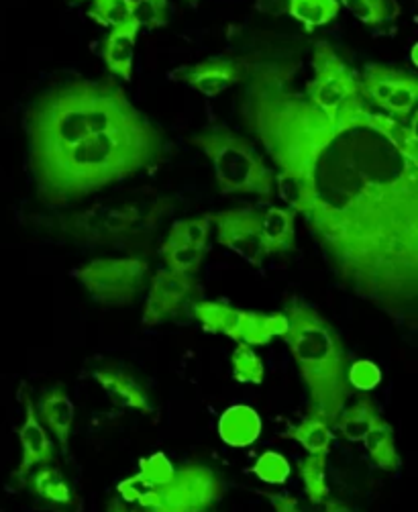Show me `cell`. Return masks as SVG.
Returning a JSON list of instances; mask_svg holds the SVG:
<instances>
[{"label": "cell", "mask_w": 418, "mask_h": 512, "mask_svg": "<svg viewBox=\"0 0 418 512\" xmlns=\"http://www.w3.org/2000/svg\"><path fill=\"white\" fill-rule=\"evenodd\" d=\"M276 512H355L341 500H310V498H296L288 494H272L264 492Z\"/></svg>", "instance_id": "obj_29"}, {"label": "cell", "mask_w": 418, "mask_h": 512, "mask_svg": "<svg viewBox=\"0 0 418 512\" xmlns=\"http://www.w3.org/2000/svg\"><path fill=\"white\" fill-rule=\"evenodd\" d=\"M300 480L304 482L306 498L310 500H323L329 498V484H327V455H308L298 464Z\"/></svg>", "instance_id": "obj_30"}, {"label": "cell", "mask_w": 418, "mask_h": 512, "mask_svg": "<svg viewBox=\"0 0 418 512\" xmlns=\"http://www.w3.org/2000/svg\"><path fill=\"white\" fill-rule=\"evenodd\" d=\"M162 160L164 139L158 127L139 115L117 129L88 133L66 156L35 174L37 192L49 207H64Z\"/></svg>", "instance_id": "obj_2"}, {"label": "cell", "mask_w": 418, "mask_h": 512, "mask_svg": "<svg viewBox=\"0 0 418 512\" xmlns=\"http://www.w3.org/2000/svg\"><path fill=\"white\" fill-rule=\"evenodd\" d=\"M192 313L204 331L225 335L237 343L243 309H235V306L219 300H200L194 302Z\"/></svg>", "instance_id": "obj_20"}, {"label": "cell", "mask_w": 418, "mask_h": 512, "mask_svg": "<svg viewBox=\"0 0 418 512\" xmlns=\"http://www.w3.org/2000/svg\"><path fill=\"white\" fill-rule=\"evenodd\" d=\"M339 5L370 27H382L398 15L396 0H339Z\"/></svg>", "instance_id": "obj_27"}, {"label": "cell", "mask_w": 418, "mask_h": 512, "mask_svg": "<svg viewBox=\"0 0 418 512\" xmlns=\"http://www.w3.org/2000/svg\"><path fill=\"white\" fill-rule=\"evenodd\" d=\"M192 145L213 162L223 194H253L259 198L274 194L276 174L245 137L227 129H208L194 135Z\"/></svg>", "instance_id": "obj_6"}, {"label": "cell", "mask_w": 418, "mask_h": 512, "mask_svg": "<svg viewBox=\"0 0 418 512\" xmlns=\"http://www.w3.org/2000/svg\"><path fill=\"white\" fill-rule=\"evenodd\" d=\"M147 219V211L139 204H123V207H104V204H100V207L62 219L60 229L76 241L104 245L127 237Z\"/></svg>", "instance_id": "obj_9"}, {"label": "cell", "mask_w": 418, "mask_h": 512, "mask_svg": "<svg viewBox=\"0 0 418 512\" xmlns=\"http://www.w3.org/2000/svg\"><path fill=\"white\" fill-rule=\"evenodd\" d=\"M213 217V225L217 229V241L237 253L241 260L251 266H261L268 258L261 241V211L243 207L223 211Z\"/></svg>", "instance_id": "obj_11"}, {"label": "cell", "mask_w": 418, "mask_h": 512, "mask_svg": "<svg viewBox=\"0 0 418 512\" xmlns=\"http://www.w3.org/2000/svg\"><path fill=\"white\" fill-rule=\"evenodd\" d=\"M288 11L292 19L312 31L337 19L341 5L339 0H290Z\"/></svg>", "instance_id": "obj_26"}, {"label": "cell", "mask_w": 418, "mask_h": 512, "mask_svg": "<svg viewBox=\"0 0 418 512\" xmlns=\"http://www.w3.org/2000/svg\"><path fill=\"white\" fill-rule=\"evenodd\" d=\"M133 0H92L90 19L98 25L115 29L127 21H131Z\"/></svg>", "instance_id": "obj_34"}, {"label": "cell", "mask_w": 418, "mask_h": 512, "mask_svg": "<svg viewBox=\"0 0 418 512\" xmlns=\"http://www.w3.org/2000/svg\"><path fill=\"white\" fill-rule=\"evenodd\" d=\"M94 380L119 408H129L141 415L153 413L147 388L133 374L119 368H100L94 372Z\"/></svg>", "instance_id": "obj_15"}, {"label": "cell", "mask_w": 418, "mask_h": 512, "mask_svg": "<svg viewBox=\"0 0 418 512\" xmlns=\"http://www.w3.org/2000/svg\"><path fill=\"white\" fill-rule=\"evenodd\" d=\"M261 241L268 255L292 251L296 241V213L282 207L261 211Z\"/></svg>", "instance_id": "obj_19"}, {"label": "cell", "mask_w": 418, "mask_h": 512, "mask_svg": "<svg viewBox=\"0 0 418 512\" xmlns=\"http://www.w3.org/2000/svg\"><path fill=\"white\" fill-rule=\"evenodd\" d=\"M288 331V319L284 313H255L243 311L237 343H247L251 347L268 345L272 339H282Z\"/></svg>", "instance_id": "obj_21"}, {"label": "cell", "mask_w": 418, "mask_h": 512, "mask_svg": "<svg viewBox=\"0 0 418 512\" xmlns=\"http://www.w3.org/2000/svg\"><path fill=\"white\" fill-rule=\"evenodd\" d=\"M304 96L329 123H339L368 109L359 90L357 74L327 41L315 45L312 78L306 84Z\"/></svg>", "instance_id": "obj_7"}, {"label": "cell", "mask_w": 418, "mask_h": 512, "mask_svg": "<svg viewBox=\"0 0 418 512\" xmlns=\"http://www.w3.org/2000/svg\"><path fill=\"white\" fill-rule=\"evenodd\" d=\"M198 292V282L194 276L178 274L172 270H158L153 274L149 292L143 306V325L155 327L174 317L182 306Z\"/></svg>", "instance_id": "obj_12"}, {"label": "cell", "mask_w": 418, "mask_h": 512, "mask_svg": "<svg viewBox=\"0 0 418 512\" xmlns=\"http://www.w3.org/2000/svg\"><path fill=\"white\" fill-rule=\"evenodd\" d=\"M117 492L143 512H208L225 496V484L208 466L176 468L164 451H155L139 459V472L121 480Z\"/></svg>", "instance_id": "obj_4"}, {"label": "cell", "mask_w": 418, "mask_h": 512, "mask_svg": "<svg viewBox=\"0 0 418 512\" xmlns=\"http://www.w3.org/2000/svg\"><path fill=\"white\" fill-rule=\"evenodd\" d=\"M37 406V415L43 427L51 431L60 443V449L68 453L70 449V437L76 421V406L68 392L62 386H54L41 394Z\"/></svg>", "instance_id": "obj_16"}, {"label": "cell", "mask_w": 418, "mask_h": 512, "mask_svg": "<svg viewBox=\"0 0 418 512\" xmlns=\"http://www.w3.org/2000/svg\"><path fill=\"white\" fill-rule=\"evenodd\" d=\"M282 437L296 441L310 455H329L333 431L331 425L315 413H308L298 425L288 427Z\"/></svg>", "instance_id": "obj_22"}, {"label": "cell", "mask_w": 418, "mask_h": 512, "mask_svg": "<svg viewBox=\"0 0 418 512\" xmlns=\"http://www.w3.org/2000/svg\"><path fill=\"white\" fill-rule=\"evenodd\" d=\"M380 417L376 402L368 396H359L355 404L345 406L335 421V429L353 443H361L363 437L368 435L374 421Z\"/></svg>", "instance_id": "obj_23"}, {"label": "cell", "mask_w": 418, "mask_h": 512, "mask_svg": "<svg viewBox=\"0 0 418 512\" xmlns=\"http://www.w3.org/2000/svg\"><path fill=\"white\" fill-rule=\"evenodd\" d=\"M31 488L39 498L51 504H62V506L74 504V492L70 488V482L58 468H51L47 464L41 466V470H37L31 478Z\"/></svg>", "instance_id": "obj_25"}, {"label": "cell", "mask_w": 418, "mask_h": 512, "mask_svg": "<svg viewBox=\"0 0 418 512\" xmlns=\"http://www.w3.org/2000/svg\"><path fill=\"white\" fill-rule=\"evenodd\" d=\"M347 382L351 390L357 392H372L382 384V370L378 364L370 360H355L349 362Z\"/></svg>", "instance_id": "obj_36"}, {"label": "cell", "mask_w": 418, "mask_h": 512, "mask_svg": "<svg viewBox=\"0 0 418 512\" xmlns=\"http://www.w3.org/2000/svg\"><path fill=\"white\" fill-rule=\"evenodd\" d=\"M107 512H131V510L121 498H111L107 504Z\"/></svg>", "instance_id": "obj_37"}, {"label": "cell", "mask_w": 418, "mask_h": 512, "mask_svg": "<svg viewBox=\"0 0 418 512\" xmlns=\"http://www.w3.org/2000/svg\"><path fill=\"white\" fill-rule=\"evenodd\" d=\"M251 472L268 486H282L288 482L292 468L288 459L278 453V451H264L257 459L251 468Z\"/></svg>", "instance_id": "obj_33"}, {"label": "cell", "mask_w": 418, "mask_h": 512, "mask_svg": "<svg viewBox=\"0 0 418 512\" xmlns=\"http://www.w3.org/2000/svg\"><path fill=\"white\" fill-rule=\"evenodd\" d=\"M239 117L278 174L306 190L304 219L335 278L396 321L418 311V156L386 133L382 113L329 123L294 84L288 60L243 64Z\"/></svg>", "instance_id": "obj_1"}, {"label": "cell", "mask_w": 418, "mask_h": 512, "mask_svg": "<svg viewBox=\"0 0 418 512\" xmlns=\"http://www.w3.org/2000/svg\"><path fill=\"white\" fill-rule=\"evenodd\" d=\"M162 260L166 264V270L178 272V274H188L194 276L202 262H204V255L206 249H198V247H188V245H170L164 243L162 249Z\"/></svg>", "instance_id": "obj_32"}, {"label": "cell", "mask_w": 418, "mask_h": 512, "mask_svg": "<svg viewBox=\"0 0 418 512\" xmlns=\"http://www.w3.org/2000/svg\"><path fill=\"white\" fill-rule=\"evenodd\" d=\"M261 435V417L249 404H233L219 419V437L229 447H249Z\"/></svg>", "instance_id": "obj_18"}, {"label": "cell", "mask_w": 418, "mask_h": 512, "mask_svg": "<svg viewBox=\"0 0 418 512\" xmlns=\"http://www.w3.org/2000/svg\"><path fill=\"white\" fill-rule=\"evenodd\" d=\"M21 402H23V425L19 429L21 462L15 472L17 478L29 476L35 466H45L49 462H54V457H56L54 443H51L43 423L39 421L37 406H35L27 386L21 388Z\"/></svg>", "instance_id": "obj_13"}, {"label": "cell", "mask_w": 418, "mask_h": 512, "mask_svg": "<svg viewBox=\"0 0 418 512\" xmlns=\"http://www.w3.org/2000/svg\"><path fill=\"white\" fill-rule=\"evenodd\" d=\"M370 453L372 462L384 470V472H396L402 466V459L396 451V439H394V429L390 427L388 421L378 417L368 431V435L361 441Z\"/></svg>", "instance_id": "obj_24"}, {"label": "cell", "mask_w": 418, "mask_h": 512, "mask_svg": "<svg viewBox=\"0 0 418 512\" xmlns=\"http://www.w3.org/2000/svg\"><path fill=\"white\" fill-rule=\"evenodd\" d=\"M211 227H213V217L211 215L176 221L170 229V235H168L166 243L206 249L208 237H211Z\"/></svg>", "instance_id": "obj_28"}, {"label": "cell", "mask_w": 418, "mask_h": 512, "mask_svg": "<svg viewBox=\"0 0 418 512\" xmlns=\"http://www.w3.org/2000/svg\"><path fill=\"white\" fill-rule=\"evenodd\" d=\"M243 76H245L243 64H237L235 60H229V58L204 60L180 74V78L190 88H194L204 96L223 94L231 86L243 82Z\"/></svg>", "instance_id": "obj_14"}, {"label": "cell", "mask_w": 418, "mask_h": 512, "mask_svg": "<svg viewBox=\"0 0 418 512\" xmlns=\"http://www.w3.org/2000/svg\"><path fill=\"white\" fill-rule=\"evenodd\" d=\"M359 90L363 100H370L376 109L398 121L412 117L418 100L416 76L380 64L365 66Z\"/></svg>", "instance_id": "obj_10"}, {"label": "cell", "mask_w": 418, "mask_h": 512, "mask_svg": "<svg viewBox=\"0 0 418 512\" xmlns=\"http://www.w3.org/2000/svg\"><path fill=\"white\" fill-rule=\"evenodd\" d=\"M131 19L139 29H158L168 23V0H133Z\"/></svg>", "instance_id": "obj_35"}, {"label": "cell", "mask_w": 418, "mask_h": 512, "mask_svg": "<svg viewBox=\"0 0 418 512\" xmlns=\"http://www.w3.org/2000/svg\"><path fill=\"white\" fill-rule=\"evenodd\" d=\"M94 82L80 80L41 96L27 119L33 172L58 162L88 133V102Z\"/></svg>", "instance_id": "obj_5"}, {"label": "cell", "mask_w": 418, "mask_h": 512, "mask_svg": "<svg viewBox=\"0 0 418 512\" xmlns=\"http://www.w3.org/2000/svg\"><path fill=\"white\" fill-rule=\"evenodd\" d=\"M231 368L233 378L239 384H261L266 376V368L261 357L255 353V349L247 343H237L233 355H231Z\"/></svg>", "instance_id": "obj_31"}, {"label": "cell", "mask_w": 418, "mask_h": 512, "mask_svg": "<svg viewBox=\"0 0 418 512\" xmlns=\"http://www.w3.org/2000/svg\"><path fill=\"white\" fill-rule=\"evenodd\" d=\"M139 35L137 23L131 19L115 29H111L109 37L104 39V64L109 72L117 78L131 80L133 76V58H135V41Z\"/></svg>", "instance_id": "obj_17"}, {"label": "cell", "mask_w": 418, "mask_h": 512, "mask_svg": "<svg viewBox=\"0 0 418 512\" xmlns=\"http://www.w3.org/2000/svg\"><path fill=\"white\" fill-rule=\"evenodd\" d=\"M186 3H190V5H196V3H198V0H186Z\"/></svg>", "instance_id": "obj_38"}, {"label": "cell", "mask_w": 418, "mask_h": 512, "mask_svg": "<svg viewBox=\"0 0 418 512\" xmlns=\"http://www.w3.org/2000/svg\"><path fill=\"white\" fill-rule=\"evenodd\" d=\"M284 315L288 331L282 339L306 388L308 413L319 415L333 427L353 394L347 382V349L335 327L310 304L290 300Z\"/></svg>", "instance_id": "obj_3"}, {"label": "cell", "mask_w": 418, "mask_h": 512, "mask_svg": "<svg viewBox=\"0 0 418 512\" xmlns=\"http://www.w3.org/2000/svg\"><path fill=\"white\" fill-rule=\"evenodd\" d=\"M74 278L98 304L129 306L147 284L149 264L141 258H102L74 270Z\"/></svg>", "instance_id": "obj_8"}]
</instances>
